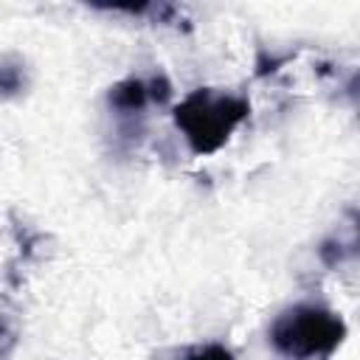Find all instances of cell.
<instances>
[{"instance_id": "obj_1", "label": "cell", "mask_w": 360, "mask_h": 360, "mask_svg": "<svg viewBox=\"0 0 360 360\" xmlns=\"http://www.w3.org/2000/svg\"><path fill=\"white\" fill-rule=\"evenodd\" d=\"M270 340L287 357L315 360L338 349V343L343 340V323L326 309L295 307L278 315L270 329Z\"/></svg>"}, {"instance_id": "obj_2", "label": "cell", "mask_w": 360, "mask_h": 360, "mask_svg": "<svg viewBox=\"0 0 360 360\" xmlns=\"http://www.w3.org/2000/svg\"><path fill=\"white\" fill-rule=\"evenodd\" d=\"M245 115L248 104L242 98L197 90L177 107V127L186 132L194 152H214Z\"/></svg>"}, {"instance_id": "obj_3", "label": "cell", "mask_w": 360, "mask_h": 360, "mask_svg": "<svg viewBox=\"0 0 360 360\" xmlns=\"http://www.w3.org/2000/svg\"><path fill=\"white\" fill-rule=\"evenodd\" d=\"M110 101H112L115 107L132 112V110L143 107V101H146V87H143V82H135V79H132V82H124V84H118V87L112 90Z\"/></svg>"}, {"instance_id": "obj_4", "label": "cell", "mask_w": 360, "mask_h": 360, "mask_svg": "<svg viewBox=\"0 0 360 360\" xmlns=\"http://www.w3.org/2000/svg\"><path fill=\"white\" fill-rule=\"evenodd\" d=\"M186 360H231V352L217 346V343H208V346H197L186 354Z\"/></svg>"}, {"instance_id": "obj_5", "label": "cell", "mask_w": 360, "mask_h": 360, "mask_svg": "<svg viewBox=\"0 0 360 360\" xmlns=\"http://www.w3.org/2000/svg\"><path fill=\"white\" fill-rule=\"evenodd\" d=\"M17 82H20V73H17V70H6V68H0V87L14 90Z\"/></svg>"}, {"instance_id": "obj_6", "label": "cell", "mask_w": 360, "mask_h": 360, "mask_svg": "<svg viewBox=\"0 0 360 360\" xmlns=\"http://www.w3.org/2000/svg\"><path fill=\"white\" fill-rule=\"evenodd\" d=\"M3 332H6V326H3V323H0V335H3Z\"/></svg>"}]
</instances>
